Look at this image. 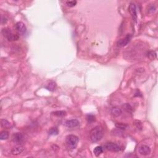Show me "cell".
Wrapping results in <instances>:
<instances>
[{
    "label": "cell",
    "instance_id": "1",
    "mask_svg": "<svg viewBox=\"0 0 158 158\" xmlns=\"http://www.w3.org/2000/svg\"><path fill=\"white\" fill-rule=\"evenodd\" d=\"M103 135H104V132H103V128L100 126H96L90 131V139L93 142H97L101 140Z\"/></svg>",
    "mask_w": 158,
    "mask_h": 158
},
{
    "label": "cell",
    "instance_id": "2",
    "mask_svg": "<svg viewBox=\"0 0 158 158\" xmlns=\"http://www.w3.org/2000/svg\"><path fill=\"white\" fill-rule=\"evenodd\" d=\"M66 143L68 148L70 149H75L78 145L79 138L74 135H69L66 138Z\"/></svg>",
    "mask_w": 158,
    "mask_h": 158
},
{
    "label": "cell",
    "instance_id": "3",
    "mask_svg": "<svg viewBox=\"0 0 158 158\" xmlns=\"http://www.w3.org/2000/svg\"><path fill=\"white\" fill-rule=\"evenodd\" d=\"M2 33L4 35V37H6L10 41H16L19 38V36L18 35L14 33L9 29H3V30H2Z\"/></svg>",
    "mask_w": 158,
    "mask_h": 158
},
{
    "label": "cell",
    "instance_id": "4",
    "mask_svg": "<svg viewBox=\"0 0 158 158\" xmlns=\"http://www.w3.org/2000/svg\"><path fill=\"white\" fill-rule=\"evenodd\" d=\"M104 147L106 150L110 151L118 152L121 150V148H120V147L118 146V145L112 142L106 143L105 145H104Z\"/></svg>",
    "mask_w": 158,
    "mask_h": 158
},
{
    "label": "cell",
    "instance_id": "5",
    "mask_svg": "<svg viewBox=\"0 0 158 158\" xmlns=\"http://www.w3.org/2000/svg\"><path fill=\"white\" fill-rule=\"evenodd\" d=\"M15 28H16V30L18 32L19 34L20 35H24L27 32L26 26L22 22H18L17 23H16Z\"/></svg>",
    "mask_w": 158,
    "mask_h": 158
},
{
    "label": "cell",
    "instance_id": "6",
    "mask_svg": "<svg viewBox=\"0 0 158 158\" xmlns=\"http://www.w3.org/2000/svg\"><path fill=\"white\" fill-rule=\"evenodd\" d=\"M80 124L79 121L77 119H71V120H68L66 121L65 122V125L67 127L69 128H73L78 127Z\"/></svg>",
    "mask_w": 158,
    "mask_h": 158
},
{
    "label": "cell",
    "instance_id": "7",
    "mask_svg": "<svg viewBox=\"0 0 158 158\" xmlns=\"http://www.w3.org/2000/svg\"><path fill=\"white\" fill-rule=\"evenodd\" d=\"M131 38H132L131 35H127L124 38H122V39H120L118 40V42H117V45L118 46H120V47H122V46H125V45H127L130 42Z\"/></svg>",
    "mask_w": 158,
    "mask_h": 158
},
{
    "label": "cell",
    "instance_id": "8",
    "mask_svg": "<svg viewBox=\"0 0 158 158\" xmlns=\"http://www.w3.org/2000/svg\"><path fill=\"white\" fill-rule=\"evenodd\" d=\"M12 140L14 142L16 143V144L20 145L24 141V136L21 133H16L13 135Z\"/></svg>",
    "mask_w": 158,
    "mask_h": 158
},
{
    "label": "cell",
    "instance_id": "9",
    "mask_svg": "<svg viewBox=\"0 0 158 158\" xmlns=\"http://www.w3.org/2000/svg\"><path fill=\"white\" fill-rule=\"evenodd\" d=\"M139 153L143 156L148 155L151 153L150 148L146 145H142L139 148Z\"/></svg>",
    "mask_w": 158,
    "mask_h": 158
},
{
    "label": "cell",
    "instance_id": "10",
    "mask_svg": "<svg viewBox=\"0 0 158 158\" xmlns=\"http://www.w3.org/2000/svg\"><path fill=\"white\" fill-rule=\"evenodd\" d=\"M129 11L132 16V18L136 21L137 19V9H136V6L134 3H130L129 6Z\"/></svg>",
    "mask_w": 158,
    "mask_h": 158
},
{
    "label": "cell",
    "instance_id": "11",
    "mask_svg": "<svg viewBox=\"0 0 158 158\" xmlns=\"http://www.w3.org/2000/svg\"><path fill=\"white\" fill-rule=\"evenodd\" d=\"M24 149H25V148L22 145H19L16 146V147L14 148L12 151H11V153L14 155H19V154H20L24 151Z\"/></svg>",
    "mask_w": 158,
    "mask_h": 158
},
{
    "label": "cell",
    "instance_id": "12",
    "mask_svg": "<svg viewBox=\"0 0 158 158\" xmlns=\"http://www.w3.org/2000/svg\"><path fill=\"white\" fill-rule=\"evenodd\" d=\"M111 114L114 117H117L121 115L122 110L118 107H114L111 109Z\"/></svg>",
    "mask_w": 158,
    "mask_h": 158
},
{
    "label": "cell",
    "instance_id": "13",
    "mask_svg": "<svg viewBox=\"0 0 158 158\" xmlns=\"http://www.w3.org/2000/svg\"><path fill=\"white\" fill-rule=\"evenodd\" d=\"M122 108H124V109L126 112H129V113H132L133 112V108H132V106L129 103H125V104H124L122 106Z\"/></svg>",
    "mask_w": 158,
    "mask_h": 158
},
{
    "label": "cell",
    "instance_id": "14",
    "mask_svg": "<svg viewBox=\"0 0 158 158\" xmlns=\"http://www.w3.org/2000/svg\"><path fill=\"white\" fill-rule=\"evenodd\" d=\"M48 90L51 91H53L56 88V83L54 82H50L46 87Z\"/></svg>",
    "mask_w": 158,
    "mask_h": 158
},
{
    "label": "cell",
    "instance_id": "15",
    "mask_svg": "<svg viewBox=\"0 0 158 158\" xmlns=\"http://www.w3.org/2000/svg\"><path fill=\"white\" fill-rule=\"evenodd\" d=\"M103 151V148L101 146H96L93 150V153L96 156H99Z\"/></svg>",
    "mask_w": 158,
    "mask_h": 158
},
{
    "label": "cell",
    "instance_id": "16",
    "mask_svg": "<svg viewBox=\"0 0 158 158\" xmlns=\"http://www.w3.org/2000/svg\"><path fill=\"white\" fill-rule=\"evenodd\" d=\"M1 126L2 128H9L11 126V124L9 122H8L7 120L5 119H1Z\"/></svg>",
    "mask_w": 158,
    "mask_h": 158
},
{
    "label": "cell",
    "instance_id": "17",
    "mask_svg": "<svg viewBox=\"0 0 158 158\" xmlns=\"http://www.w3.org/2000/svg\"><path fill=\"white\" fill-rule=\"evenodd\" d=\"M9 137V133L7 131H2L0 133V139L1 140H7Z\"/></svg>",
    "mask_w": 158,
    "mask_h": 158
},
{
    "label": "cell",
    "instance_id": "18",
    "mask_svg": "<svg viewBox=\"0 0 158 158\" xmlns=\"http://www.w3.org/2000/svg\"><path fill=\"white\" fill-rule=\"evenodd\" d=\"M116 127L117 128H118V129L123 130L126 129L127 128L128 125L125 124H122V123H116Z\"/></svg>",
    "mask_w": 158,
    "mask_h": 158
},
{
    "label": "cell",
    "instance_id": "19",
    "mask_svg": "<svg viewBox=\"0 0 158 158\" xmlns=\"http://www.w3.org/2000/svg\"><path fill=\"white\" fill-rule=\"evenodd\" d=\"M53 114L57 117H64L66 116V112L64 111H57L53 112Z\"/></svg>",
    "mask_w": 158,
    "mask_h": 158
},
{
    "label": "cell",
    "instance_id": "20",
    "mask_svg": "<svg viewBox=\"0 0 158 158\" xmlns=\"http://www.w3.org/2000/svg\"><path fill=\"white\" fill-rule=\"evenodd\" d=\"M112 134L115 136L120 137V136L123 135V132H122V130L117 128V129H115V130H112Z\"/></svg>",
    "mask_w": 158,
    "mask_h": 158
},
{
    "label": "cell",
    "instance_id": "21",
    "mask_svg": "<svg viewBox=\"0 0 158 158\" xmlns=\"http://www.w3.org/2000/svg\"><path fill=\"white\" fill-rule=\"evenodd\" d=\"M59 133V130L57 128H51L49 130V134L51 135H56Z\"/></svg>",
    "mask_w": 158,
    "mask_h": 158
},
{
    "label": "cell",
    "instance_id": "22",
    "mask_svg": "<svg viewBox=\"0 0 158 158\" xmlns=\"http://www.w3.org/2000/svg\"><path fill=\"white\" fill-rule=\"evenodd\" d=\"M148 57L151 59V60H153L154 58H156V53L155 51H149L148 53Z\"/></svg>",
    "mask_w": 158,
    "mask_h": 158
},
{
    "label": "cell",
    "instance_id": "23",
    "mask_svg": "<svg viewBox=\"0 0 158 158\" xmlns=\"http://www.w3.org/2000/svg\"><path fill=\"white\" fill-rule=\"evenodd\" d=\"M87 120L88 123H92L95 121V117L93 115H88V116H87Z\"/></svg>",
    "mask_w": 158,
    "mask_h": 158
},
{
    "label": "cell",
    "instance_id": "24",
    "mask_svg": "<svg viewBox=\"0 0 158 158\" xmlns=\"http://www.w3.org/2000/svg\"><path fill=\"white\" fill-rule=\"evenodd\" d=\"M156 9V8L154 4H150V6H149V7H148V12L150 14L153 13L155 11Z\"/></svg>",
    "mask_w": 158,
    "mask_h": 158
},
{
    "label": "cell",
    "instance_id": "25",
    "mask_svg": "<svg viewBox=\"0 0 158 158\" xmlns=\"http://www.w3.org/2000/svg\"><path fill=\"white\" fill-rule=\"evenodd\" d=\"M77 1H69L66 2V4L69 7H74L76 5Z\"/></svg>",
    "mask_w": 158,
    "mask_h": 158
},
{
    "label": "cell",
    "instance_id": "26",
    "mask_svg": "<svg viewBox=\"0 0 158 158\" xmlns=\"http://www.w3.org/2000/svg\"><path fill=\"white\" fill-rule=\"evenodd\" d=\"M135 125L137 126V127L138 128H139V129L141 130V128H142V124H141V122L139 121V120H136L135 122Z\"/></svg>",
    "mask_w": 158,
    "mask_h": 158
},
{
    "label": "cell",
    "instance_id": "27",
    "mask_svg": "<svg viewBox=\"0 0 158 158\" xmlns=\"http://www.w3.org/2000/svg\"><path fill=\"white\" fill-rule=\"evenodd\" d=\"M6 22H7V19L5 17H3V16H2L1 17V24H5V23H6Z\"/></svg>",
    "mask_w": 158,
    "mask_h": 158
}]
</instances>
